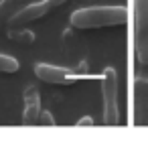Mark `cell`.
Returning <instances> with one entry per match:
<instances>
[{"label": "cell", "instance_id": "6da1fadb", "mask_svg": "<svg viewBox=\"0 0 148 142\" xmlns=\"http://www.w3.org/2000/svg\"><path fill=\"white\" fill-rule=\"evenodd\" d=\"M130 19L126 6H91L79 8L71 14L73 29H101V27H122Z\"/></svg>", "mask_w": 148, "mask_h": 142}, {"label": "cell", "instance_id": "7a4b0ae2", "mask_svg": "<svg viewBox=\"0 0 148 142\" xmlns=\"http://www.w3.org/2000/svg\"><path fill=\"white\" fill-rule=\"evenodd\" d=\"M101 102H103V124L116 126L120 122V110H118V73H116L114 67L103 69Z\"/></svg>", "mask_w": 148, "mask_h": 142}, {"label": "cell", "instance_id": "3957f363", "mask_svg": "<svg viewBox=\"0 0 148 142\" xmlns=\"http://www.w3.org/2000/svg\"><path fill=\"white\" fill-rule=\"evenodd\" d=\"M134 51L142 65H148V0H134Z\"/></svg>", "mask_w": 148, "mask_h": 142}, {"label": "cell", "instance_id": "277c9868", "mask_svg": "<svg viewBox=\"0 0 148 142\" xmlns=\"http://www.w3.org/2000/svg\"><path fill=\"white\" fill-rule=\"evenodd\" d=\"M35 73L41 81L45 83H53V85H69L73 81H77V77L81 75L79 71L67 69V67H59V65H51V63H37L35 65Z\"/></svg>", "mask_w": 148, "mask_h": 142}, {"label": "cell", "instance_id": "5b68a950", "mask_svg": "<svg viewBox=\"0 0 148 142\" xmlns=\"http://www.w3.org/2000/svg\"><path fill=\"white\" fill-rule=\"evenodd\" d=\"M51 10H53V6L49 4V0H41V2H35V4L25 6V8H18V10L8 19L6 25H10V27H14V29H21V27H25V25H29V23H33V21L43 19V16H45L47 12H51Z\"/></svg>", "mask_w": 148, "mask_h": 142}, {"label": "cell", "instance_id": "8992f818", "mask_svg": "<svg viewBox=\"0 0 148 142\" xmlns=\"http://www.w3.org/2000/svg\"><path fill=\"white\" fill-rule=\"evenodd\" d=\"M148 116V79L134 81V124H146Z\"/></svg>", "mask_w": 148, "mask_h": 142}, {"label": "cell", "instance_id": "52a82bcc", "mask_svg": "<svg viewBox=\"0 0 148 142\" xmlns=\"http://www.w3.org/2000/svg\"><path fill=\"white\" fill-rule=\"evenodd\" d=\"M39 114H41V95L37 91V87H27L25 91V112H23V124L31 126L39 122Z\"/></svg>", "mask_w": 148, "mask_h": 142}, {"label": "cell", "instance_id": "ba28073f", "mask_svg": "<svg viewBox=\"0 0 148 142\" xmlns=\"http://www.w3.org/2000/svg\"><path fill=\"white\" fill-rule=\"evenodd\" d=\"M21 2L23 0H0V29H2L8 19L21 8Z\"/></svg>", "mask_w": 148, "mask_h": 142}, {"label": "cell", "instance_id": "9c48e42d", "mask_svg": "<svg viewBox=\"0 0 148 142\" xmlns=\"http://www.w3.org/2000/svg\"><path fill=\"white\" fill-rule=\"evenodd\" d=\"M18 69V61L12 55L0 53V73H14Z\"/></svg>", "mask_w": 148, "mask_h": 142}, {"label": "cell", "instance_id": "30bf717a", "mask_svg": "<svg viewBox=\"0 0 148 142\" xmlns=\"http://www.w3.org/2000/svg\"><path fill=\"white\" fill-rule=\"evenodd\" d=\"M8 37H10V39H14L16 43H25V45H31V43L35 41V33H31V31H25L23 27H21V33H16V31H10V33H8Z\"/></svg>", "mask_w": 148, "mask_h": 142}, {"label": "cell", "instance_id": "8fae6325", "mask_svg": "<svg viewBox=\"0 0 148 142\" xmlns=\"http://www.w3.org/2000/svg\"><path fill=\"white\" fill-rule=\"evenodd\" d=\"M37 124H45V126H53L55 124V118L49 114V112H43L41 110V114H39V122Z\"/></svg>", "mask_w": 148, "mask_h": 142}, {"label": "cell", "instance_id": "7c38bea8", "mask_svg": "<svg viewBox=\"0 0 148 142\" xmlns=\"http://www.w3.org/2000/svg\"><path fill=\"white\" fill-rule=\"evenodd\" d=\"M77 126H93V120L85 116V118H81V120L77 122Z\"/></svg>", "mask_w": 148, "mask_h": 142}, {"label": "cell", "instance_id": "4fadbf2b", "mask_svg": "<svg viewBox=\"0 0 148 142\" xmlns=\"http://www.w3.org/2000/svg\"><path fill=\"white\" fill-rule=\"evenodd\" d=\"M63 2H67V0H49V4H51L53 8H57V6H61Z\"/></svg>", "mask_w": 148, "mask_h": 142}, {"label": "cell", "instance_id": "5bb4252c", "mask_svg": "<svg viewBox=\"0 0 148 142\" xmlns=\"http://www.w3.org/2000/svg\"><path fill=\"white\" fill-rule=\"evenodd\" d=\"M146 124H148V116H146Z\"/></svg>", "mask_w": 148, "mask_h": 142}]
</instances>
